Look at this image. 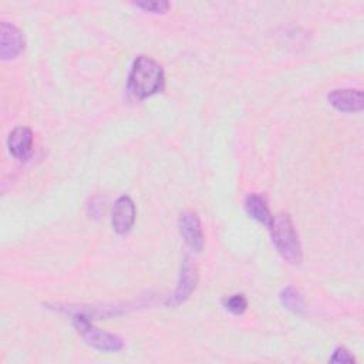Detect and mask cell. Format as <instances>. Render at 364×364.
Listing matches in <instances>:
<instances>
[{
  "mask_svg": "<svg viewBox=\"0 0 364 364\" xmlns=\"http://www.w3.org/2000/svg\"><path fill=\"white\" fill-rule=\"evenodd\" d=\"M127 87L136 100L155 95L165 87L164 68L154 58L138 55L132 63Z\"/></svg>",
  "mask_w": 364,
  "mask_h": 364,
  "instance_id": "1",
  "label": "cell"
},
{
  "mask_svg": "<svg viewBox=\"0 0 364 364\" xmlns=\"http://www.w3.org/2000/svg\"><path fill=\"white\" fill-rule=\"evenodd\" d=\"M267 228L270 230L272 242L280 256L291 264H299L303 259V252L290 216L287 213H277Z\"/></svg>",
  "mask_w": 364,
  "mask_h": 364,
  "instance_id": "2",
  "label": "cell"
},
{
  "mask_svg": "<svg viewBox=\"0 0 364 364\" xmlns=\"http://www.w3.org/2000/svg\"><path fill=\"white\" fill-rule=\"evenodd\" d=\"M73 324L77 328V331L82 336V338L87 341V344L92 346L100 351L115 353L124 347V341L121 337L94 327L91 323V317L77 309L73 313Z\"/></svg>",
  "mask_w": 364,
  "mask_h": 364,
  "instance_id": "3",
  "label": "cell"
},
{
  "mask_svg": "<svg viewBox=\"0 0 364 364\" xmlns=\"http://www.w3.org/2000/svg\"><path fill=\"white\" fill-rule=\"evenodd\" d=\"M196 283H198L196 266L191 262L189 257H186L181 264L178 286H176L175 291L172 293V296L166 300V304L176 307V306L185 303L191 297L192 291L195 290Z\"/></svg>",
  "mask_w": 364,
  "mask_h": 364,
  "instance_id": "4",
  "label": "cell"
},
{
  "mask_svg": "<svg viewBox=\"0 0 364 364\" xmlns=\"http://www.w3.org/2000/svg\"><path fill=\"white\" fill-rule=\"evenodd\" d=\"M179 229L181 235L185 240V243L196 253L202 252L203 249V232H202V225L200 219L196 212L193 210H185L179 216Z\"/></svg>",
  "mask_w": 364,
  "mask_h": 364,
  "instance_id": "5",
  "label": "cell"
},
{
  "mask_svg": "<svg viewBox=\"0 0 364 364\" xmlns=\"http://www.w3.org/2000/svg\"><path fill=\"white\" fill-rule=\"evenodd\" d=\"M24 50V36L11 23L0 24V55L3 60H13Z\"/></svg>",
  "mask_w": 364,
  "mask_h": 364,
  "instance_id": "6",
  "label": "cell"
},
{
  "mask_svg": "<svg viewBox=\"0 0 364 364\" xmlns=\"http://www.w3.org/2000/svg\"><path fill=\"white\" fill-rule=\"evenodd\" d=\"M135 216H136V210H135L134 200L127 195L119 196L112 208V219H111L112 229L118 235L128 233L134 226Z\"/></svg>",
  "mask_w": 364,
  "mask_h": 364,
  "instance_id": "7",
  "label": "cell"
},
{
  "mask_svg": "<svg viewBox=\"0 0 364 364\" xmlns=\"http://www.w3.org/2000/svg\"><path fill=\"white\" fill-rule=\"evenodd\" d=\"M327 100L331 107L341 112H357L364 108V94L361 90H333Z\"/></svg>",
  "mask_w": 364,
  "mask_h": 364,
  "instance_id": "8",
  "label": "cell"
},
{
  "mask_svg": "<svg viewBox=\"0 0 364 364\" xmlns=\"http://www.w3.org/2000/svg\"><path fill=\"white\" fill-rule=\"evenodd\" d=\"M7 146L10 154L17 159H26L33 148V132L27 127H17L14 128L9 138Z\"/></svg>",
  "mask_w": 364,
  "mask_h": 364,
  "instance_id": "9",
  "label": "cell"
},
{
  "mask_svg": "<svg viewBox=\"0 0 364 364\" xmlns=\"http://www.w3.org/2000/svg\"><path fill=\"white\" fill-rule=\"evenodd\" d=\"M245 210L252 219H255L266 226H269L273 219V215L269 209L266 198L259 193H249L245 198Z\"/></svg>",
  "mask_w": 364,
  "mask_h": 364,
  "instance_id": "10",
  "label": "cell"
},
{
  "mask_svg": "<svg viewBox=\"0 0 364 364\" xmlns=\"http://www.w3.org/2000/svg\"><path fill=\"white\" fill-rule=\"evenodd\" d=\"M280 303L290 311L293 313H303L304 311V303H303V297L300 296L299 290L289 286V287H284L282 291H280Z\"/></svg>",
  "mask_w": 364,
  "mask_h": 364,
  "instance_id": "11",
  "label": "cell"
},
{
  "mask_svg": "<svg viewBox=\"0 0 364 364\" xmlns=\"http://www.w3.org/2000/svg\"><path fill=\"white\" fill-rule=\"evenodd\" d=\"M223 306L232 314L239 316L247 309V299L245 297V294H232L223 300Z\"/></svg>",
  "mask_w": 364,
  "mask_h": 364,
  "instance_id": "12",
  "label": "cell"
},
{
  "mask_svg": "<svg viewBox=\"0 0 364 364\" xmlns=\"http://www.w3.org/2000/svg\"><path fill=\"white\" fill-rule=\"evenodd\" d=\"M135 6L149 13H166L169 10V3L164 0H144L136 1Z\"/></svg>",
  "mask_w": 364,
  "mask_h": 364,
  "instance_id": "13",
  "label": "cell"
},
{
  "mask_svg": "<svg viewBox=\"0 0 364 364\" xmlns=\"http://www.w3.org/2000/svg\"><path fill=\"white\" fill-rule=\"evenodd\" d=\"M331 363H354V357L351 355V353L344 348V347H337L333 353V355L330 357Z\"/></svg>",
  "mask_w": 364,
  "mask_h": 364,
  "instance_id": "14",
  "label": "cell"
}]
</instances>
